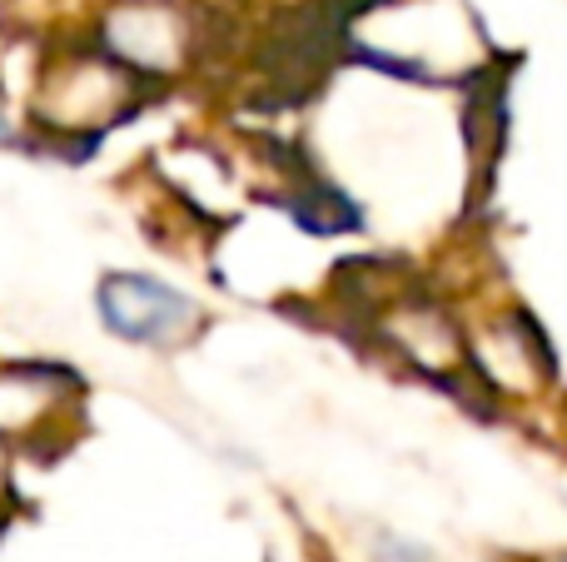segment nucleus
<instances>
[{"label":"nucleus","mask_w":567,"mask_h":562,"mask_svg":"<svg viewBox=\"0 0 567 562\" xmlns=\"http://www.w3.org/2000/svg\"><path fill=\"white\" fill-rule=\"evenodd\" d=\"M95 309L115 339L145 348H175L199 329L195 299L155 274H140V269H115V274L100 279Z\"/></svg>","instance_id":"obj_1"},{"label":"nucleus","mask_w":567,"mask_h":562,"mask_svg":"<svg viewBox=\"0 0 567 562\" xmlns=\"http://www.w3.org/2000/svg\"><path fill=\"white\" fill-rule=\"evenodd\" d=\"M373 562H439L423 543L399 533H373Z\"/></svg>","instance_id":"obj_2"}]
</instances>
